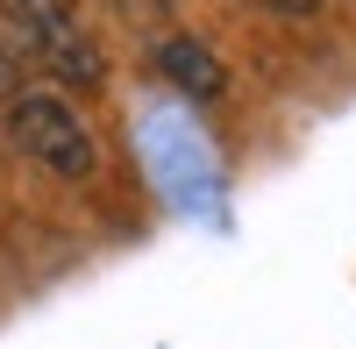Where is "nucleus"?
<instances>
[{
    "instance_id": "f257e3e1",
    "label": "nucleus",
    "mask_w": 356,
    "mask_h": 349,
    "mask_svg": "<svg viewBox=\"0 0 356 349\" xmlns=\"http://www.w3.org/2000/svg\"><path fill=\"white\" fill-rule=\"evenodd\" d=\"M0 136L50 179H72V186L100 179V136L57 86H15V100L0 107Z\"/></svg>"
},
{
    "instance_id": "f03ea898",
    "label": "nucleus",
    "mask_w": 356,
    "mask_h": 349,
    "mask_svg": "<svg viewBox=\"0 0 356 349\" xmlns=\"http://www.w3.org/2000/svg\"><path fill=\"white\" fill-rule=\"evenodd\" d=\"M0 15H8L22 57L36 72L65 79V86H93V93L107 86V57H100L93 36H86V22H79L72 0H0Z\"/></svg>"
},
{
    "instance_id": "7ed1b4c3",
    "label": "nucleus",
    "mask_w": 356,
    "mask_h": 349,
    "mask_svg": "<svg viewBox=\"0 0 356 349\" xmlns=\"http://www.w3.org/2000/svg\"><path fill=\"white\" fill-rule=\"evenodd\" d=\"M150 57H157V72L178 86V93H193V100H221V93H228L221 57L207 50V43H193V36H164Z\"/></svg>"
},
{
    "instance_id": "20e7f679",
    "label": "nucleus",
    "mask_w": 356,
    "mask_h": 349,
    "mask_svg": "<svg viewBox=\"0 0 356 349\" xmlns=\"http://www.w3.org/2000/svg\"><path fill=\"white\" fill-rule=\"evenodd\" d=\"M8 100H15V57L0 50V107H8Z\"/></svg>"
}]
</instances>
